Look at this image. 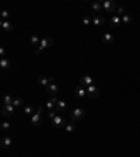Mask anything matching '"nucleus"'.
I'll use <instances>...</instances> for the list:
<instances>
[{
	"label": "nucleus",
	"mask_w": 140,
	"mask_h": 157,
	"mask_svg": "<svg viewBox=\"0 0 140 157\" xmlns=\"http://www.w3.org/2000/svg\"><path fill=\"white\" fill-rule=\"evenodd\" d=\"M52 46H53V39L51 38V37H45V38L41 39V43H39V46L37 48V54H41L42 51L52 48Z\"/></svg>",
	"instance_id": "nucleus-1"
},
{
	"label": "nucleus",
	"mask_w": 140,
	"mask_h": 157,
	"mask_svg": "<svg viewBox=\"0 0 140 157\" xmlns=\"http://www.w3.org/2000/svg\"><path fill=\"white\" fill-rule=\"evenodd\" d=\"M84 116H86V111H84V108H81V107L74 108L71 112H70V119H71L73 122H76V121H80V119H83Z\"/></svg>",
	"instance_id": "nucleus-2"
},
{
	"label": "nucleus",
	"mask_w": 140,
	"mask_h": 157,
	"mask_svg": "<svg viewBox=\"0 0 140 157\" xmlns=\"http://www.w3.org/2000/svg\"><path fill=\"white\" fill-rule=\"evenodd\" d=\"M46 93H48L51 97H56L58 93H59V86H58V83L55 81L53 77H51V83H49V86L46 87Z\"/></svg>",
	"instance_id": "nucleus-3"
},
{
	"label": "nucleus",
	"mask_w": 140,
	"mask_h": 157,
	"mask_svg": "<svg viewBox=\"0 0 140 157\" xmlns=\"http://www.w3.org/2000/svg\"><path fill=\"white\" fill-rule=\"evenodd\" d=\"M42 111H43L42 107H38V108H37V112H35V115H34V116H31V124H32L34 126H39V125L42 124V119H41Z\"/></svg>",
	"instance_id": "nucleus-4"
},
{
	"label": "nucleus",
	"mask_w": 140,
	"mask_h": 157,
	"mask_svg": "<svg viewBox=\"0 0 140 157\" xmlns=\"http://www.w3.org/2000/svg\"><path fill=\"white\" fill-rule=\"evenodd\" d=\"M102 9L104 11H108V13H115V10L118 9V6H116V3L113 0H105L102 3Z\"/></svg>",
	"instance_id": "nucleus-5"
},
{
	"label": "nucleus",
	"mask_w": 140,
	"mask_h": 157,
	"mask_svg": "<svg viewBox=\"0 0 140 157\" xmlns=\"http://www.w3.org/2000/svg\"><path fill=\"white\" fill-rule=\"evenodd\" d=\"M98 96H100V90L95 84H91V86L87 87V97H90L91 100H95Z\"/></svg>",
	"instance_id": "nucleus-6"
},
{
	"label": "nucleus",
	"mask_w": 140,
	"mask_h": 157,
	"mask_svg": "<svg viewBox=\"0 0 140 157\" xmlns=\"http://www.w3.org/2000/svg\"><path fill=\"white\" fill-rule=\"evenodd\" d=\"M52 124H53V126L55 128H58V129H60V128H65L66 126V121H65V118L62 116V115H56L53 119H52Z\"/></svg>",
	"instance_id": "nucleus-7"
},
{
	"label": "nucleus",
	"mask_w": 140,
	"mask_h": 157,
	"mask_svg": "<svg viewBox=\"0 0 140 157\" xmlns=\"http://www.w3.org/2000/svg\"><path fill=\"white\" fill-rule=\"evenodd\" d=\"M74 96L79 98V100H84V98L87 97V88L79 84V86L74 88Z\"/></svg>",
	"instance_id": "nucleus-8"
},
{
	"label": "nucleus",
	"mask_w": 140,
	"mask_h": 157,
	"mask_svg": "<svg viewBox=\"0 0 140 157\" xmlns=\"http://www.w3.org/2000/svg\"><path fill=\"white\" fill-rule=\"evenodd\" d=\"M91 84H94V79H92L91 76H88V75H86V76H81L80 77V86L83 87H88L91 86Z\"/></svg>",
	"instance_id": "nucleus-9"
},
{
	"label": "nucleus",
	"mask_w": 140,
	"mask_h": 157,
	"mask_svg": "<svg viewBox=\"0 0 140 157\" xmlns=\"http://www.w3.org/2000/svg\"><path fill=\"white\" fill-rule=\"evenodd\" d=\"M14 111H16V107L10 104V105H3V108H1V114L4 115V116H11V115L14 114Z\"/></svg>",
	"instance_id": "nucleus-10"
},
{
	"label": "nucleus",
	"mask_w": 140,
	"mask_h": 157,
	"mask_svg": "<svg viewBox=\"0 0 140 157\" xmlns=\"http://www.w3.org/2000/svg\"><path fill=\"white\" fill-rule=\"evenodd\" d=\"M121 22H122V17H119V16H112L111 18H109V27L111 28H116L121 25Z\"/></svg>",
	"instance_id": "nucleus-11"
},
{
	"label": "nucleus",
	"mask_w": 140,
	"mask_h": 157,
	"mask_svg": "<svg viewBox=\"0 0 140 157\" xmlns=\"http://www.w3.org/2000/svg\"><path fill=\"white\" fill-rule=\"evenodd\" d=\"M58 101H59V100H58L56 97H51L48 101H46V109H48V111L55 109V108H56V104H58Z\"/></svg>",
	"instance_id": "nucleus-12"
},
{
	"label": "nucleus",
	"mask_w": 140,
	"mask_h": 157,
	"mask_svg": "<svg viewBox=\"0 0 140 157\" xmlns=\"http://www.w3.org/2000/svg\"><path fill=\"white\" fill-rule=\"evenodd\" d=\"M92 24L95 25V27H101V25H104L105 24V18H104L102 16H95L92 17Z\"/></svg>",
	"instance_id": "nucleus-13"
},
{
	"label": "nucleus",
	"mask_w": 140,
	"mask_h": 157,
	"mask_svg": "<svg viewBox=\"0 0 140 157\" xmlns=\"http://www.w3.org/2000/svg\"><path fill=\"white\" fill-rule=\"evenodd\" d=\"M22 112L27 115V116H34L35 112H37V108H34L32 105H25V107L22 108Z\"/></svg>",
	"instance_id": "nucleus-14"
},
{
	"label": "nucleus",
	"mask_w": 140,
	"mask_h": 157,
	"mask_svg": "<svg viewBox=\"0 0 140 157\" xmlns=\"http://www.w3.org/2000/svg\"><path fill=\"white\" fill-rule=\"evenodd\" d=\"M0 145H1V147H4V149L6 147H10V146H13V139H11L10 136H3Z\"/></svg>",
	"instance_id": "nucleus-15"
},
{
	"label": "nucleus",
	"mask_w": 140,
	"mask_h": 157,
	"mask_svg": "<svg viewBox=\"0 0 140 157\" xmlns=\"http://www.w3.org/2000/svg\"><path fill=\"white\" fill-rule=\"evenodd\" d=\"M66 109H67V104H66L65 101L59 100V101H58V104H56V108H55V111L59 114V112H65Z\"/></svg>",
	"instance_id": "nucleus-16"
},
{
	"label": "nucleus",
	"mask_w": 140,
	"mask_h": 157,
	"mask_svg": "<svg viewBox=\"0 0 140 157\" xmlns=\"http://www.w3.org/2000/svg\"><path fill=\"white\" fill-rule=\"evenodd\" d=\"M49 83H51V77H46V76L38 77V84H39V86H42L46 88V87L49 86Z\"/></svg>",
	"instance_id": "nucleus-17"
},
{
	"label": "nucleus",
	"mask_w": 140,
	"mask_h": 157,
	"mask_svg": "<svg viewBox=\"0 0 140 157\" xmlns=\"http://www.w3.org/2000/svg\"><path fill=\"white\" fill-rule=\"evenodd\" d=\"M113 41H115V38H113V35H112V34L105 33V34L102 35V42L105 43V45H109V43H112Z\"/></svg>",
	"instance_id": "nucleus-18"
},
{
	"label": "nucleus",
	"mask_w": 140,
	"mask_h": 157,
	"mask_svg": "<svg viewBox=\"0 0 140 157\" xmlns=\"http://www.w3.org/2000/svg\"><path fill=\"white\" fill-rule=\"evenodd\" d=\"M0 67L1 69H10L11 67V63L10 60H9V58H0Z\"/></svg>",
	"instance_id": "nucleus-19"
},
{
	"label": "nucleus",
	"mask_w": 140,
	"mask_h": 157,
	"mask_svg": "<svg viewBox=\"0 0 140 157\" xmlns=\"http://www.w3.org/2000/svg\"><path fill=\"white\" fill-rule=\"evenodd\" d=\"M30 43H31V46H34V48H38L39 43H41V39H39L38 35H31L30 37Z\"/></svg>",
	"instance_id": "nucleus-20"
},
{
	"label": "nucleus",
	"mask_w": 140,
	"mask_h": 157,
	"mask_svg": "<svg viewBox=\"0 0 140 157\" xmlns=\"http://www.w3.org/2000/svg\"><path fill=\"white\" fill-rule=\"evenodd\" d=\"M65 130L67 132V133H73V132H76V122H69V124H66L65 126Z\"/></svg>",
	"instance_id": "nucleus-21"
},
{
	"label": "nucleus",
	"mask_w": 140,
	"mask_h": 157,
	"mask_svg": "<svg viewBox=\"0 0 140 157\" xmlns=\"http://www.w3.org/2000/svg\"><path fill=\"white\" fill-rule=\"evenodd\" d=\"M0 25H1V28H3L4 31H7V33H9V31H13V28H14L10 21H1L0 22Z\"/></svg>",
	"instance_id": "nucleus-22"
},
{
	"label": "nucleus",
	"mask_w": 140,
	"mask_h": 157,
	"mask_svg": "<svg viewBox=\"0 0 140 157\" xmlns=\"http://www.w3.org/2000/svg\"><path fill=\"white\" fill-rule=\"evenodd\" d=\"M91 9H92V11L104 10V9H102V3H101V1H92V3H91Z\"/></svg>",
	"instance_id": "nucleus-23"
},
{
	"label": "nucleus",
	"mask_w": 140,
	"mask_h": 157,
	"mask_svg": "<svg viewBox=\"0 0 140 157\" xmlns=\"http://www.w3.org/2000/svg\"><path fill=\"white\" fill-rule=\"evenodd\" d=\"M13 100H14V98L11 97L10 94H4V96H3V105H10V104H13Z\"/></svg>",
	"instance_id": "nucleus-24"
},
{
	"label": "nucleus",
	"mask_w": 140,
	"mask_h": 157,
	"mask_svg": "<svg viewBox=\"0 0 140 157\" xmlns=\"http://www.w3.org/2000/svg\"><path fill=\"white\" fill-rule=\"evenodd\" d=\"M13 105L16 107V109L21 108L22 105H24V100H22V98H14V100H13Z\"/></svg>",
	"instance_id": "nucleus-25"
},
{
	"label": "nucleus",
	"mask_w": 140,
	"mask_h": 157,
	"mask_svg": "<svg viewBox=\"0 0 140 157\" xmlns=\"http://www.w3.org/2000/svg\"><path fill=\"white\" fill-rule=\"evenodd\" d=\"M132 21H133V17L130 16V14H125V16H122V22H123V24H130Z\"/></svg>",
	"instance_id": "nucleus-26"
},
{
	"label": "nucleus",
	"mask_w": 140,
	"mask_h": 157,
	"mask_svg": "<svg viewBox=\"0 0 140 157\" xmlns=\"http://www.w3.org/2000/svg\"><path fill=\"white\" fill-rule=\"evenodd\" d=\"M10 128H11V125L9 124V122H3V124L0 125V129H1V132H3V133L9 132V130H10Z\"/></svg>",
	"instance_id": "nucleus-27"
},
{
	"label": "nucleus",
	"mask_w": 140,
	"mask_h": 157,
	"mask_svg": "<svg viewBox=\"0 0 140 157\" xmlns=\"http://www.w3.org/2000/svg\"><path fill=\"white\" fill-rule=\"evenodd\" d=\"M0 16H1V21H9V11L7 10H1V13H0Z\"/></svg>",
	"instance_id": "nucleus-28"
},
{
	"label": "nucleus",
	"mask_w": 140,
	"mask_h": 157,
	"mask_svg": "<svg viewBox=\"0 0 140 157\" xmlns=\"http://www.w3.org/2000/svg\"><path fill=\"white\" fill-rule=\"evenodd\" d=\"M115 13H116V16H119V17H122L126 14V13H125V7H122V6H119L118 9L115 10Z\"/></svg>",
	"instance_id": "nucleus-29"
},
{
	"label": "nucleus",
	"mask_w": 140,
	"mask_h": 157,
	"mask_svg": "<svg viewBox=\"0 0 140 157\" xmlns=\"http://www.w3.org/2000/svg\"><path fill=\"white\" fill-rule=\"evenodd\" d=\"M83 24H84V25H90V24H92V18H90L88 16H84L83 17Z\"/></svg>",
	"instance_id": "nucleus-30"
},
{
	"label": "nucleus",
	"mask_w": 140,
	"mask_h": 157,
	"mask_svg": "<svg viewBox=\"0 0 140 157\" xmlns=\"http://www.w3.org/2000/svg\"><path fill=\"white\" fill-rule=\"evenodd\" d=\"M56 115H58V112H56L55 109H52V111H48V116H49L51 119H53Z\"/></svg>",
	"instance_id": "nucleus-31"
},
{
	"label": "nucleus",
	"mask_w": 140,
	"mask_h": 157,
	"mask_svg": "<svg viewBox=\"0 0 140 157\" xmlns=\"http://www.w3.org/2000/svg\"><path fill=\"white\" fill-rule=\"evenodd\" d=\"M0 56H1V58H6V49L3 48V46L0 48Z\"/></svg>",
	"instance_id": "nucleus-32"
}]
</instances>
